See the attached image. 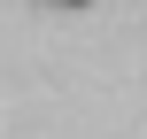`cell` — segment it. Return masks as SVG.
Listing matches in <instances>:
<instances>
[{
	"instance_id": "1",
	"label": "cell",
	"mask_w": 147,
	"mask_h": 139,
	"mask_svg": "<svg viewBox=\"0 0 147 139\" xmlns=\"http://www.w3.org/2000/svg\"><path fill=\"white\" fill-rule=\"evenodd\" d=\"M62 8H93V0H62Z\"/></svg>"
}]
</instances>
